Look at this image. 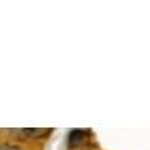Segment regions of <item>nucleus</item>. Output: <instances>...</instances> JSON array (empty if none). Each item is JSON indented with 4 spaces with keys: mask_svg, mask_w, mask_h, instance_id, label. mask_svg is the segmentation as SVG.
Masks as SVG:
<instances>
[{
    "mask_svg": "<svg viewBox=\"0 0 150 150\" xmlns=\"http://www.w3.org/2000/svg\"><path fill=\"white\" fill-rule=\"evenodd\" d=\"M87 138V132L81 131V129H74L69 134V146L71 147H78L81 146Z\"/></svg>",
    "mask_w": 150,
    "mask_h": 150,
    "instance_id": "nucleus-1",
    "label": "nucleus"
},
{
    "mask_svg": "<svg viewBox=\"0 0 150 150\" xmlns=\"http://www.w3.org/2000/svg\"><path fill=\"white\" fill-rule=\"evenodd\" d=\"M0 150H20V149H17V147H14V146L5 144V146H0Z\"/></svg>",
    "mask_w": 150,
    "mask_h": 150,
    "instance_id": "nucleus-3",
    "label": "nucleus"
},
{
    "mask_svg": "<svg viewBox=\"0 0 150 150\" xmlns=\"http://www.w3.org/2000/svg\"><path fill=\"white\" fill-rule=\"evenodd\" d=\"M18 132L23 134V135L30 137V138H39V137L48 134L50 131H48V129H21V131H18Z\"/></svg>",
    "mask_w": 150,
    "mask_h": 150,
    "instance_id": "nucleus-2",
    "label": "nucleus"
}]
</instances>
